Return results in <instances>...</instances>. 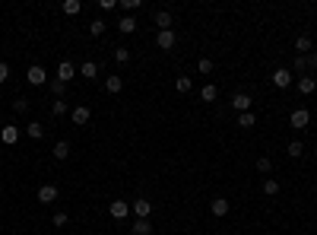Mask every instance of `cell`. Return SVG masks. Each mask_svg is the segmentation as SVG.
I'll return each mask as SVG.
<instances>
[{"instance_id":"cell-29","label":"cell","mask_w":317,"mask_h":235,"mask_svg":"<svg viewBox=\"0 0 317 235\" xmlns=\"http://www.w3.org/2000/svg\"><path fill=\"white\" fill-rule=\"evenodd\" d=\"M80 10H83L80 0H64V13H67V16H76Z\"/></svg>"},{"instance_id":"cell-2","label":"cell","mask_w":317,"mask_h":235,"mask_svg":"<svg viewBox=\"0 0 317 235\" xmlns=\"http://www.w3.org/2000/svg\"><path fill=\"white\" fill-rule=\"evenodd\" d=\"M289 124H292L295 130H305L308 124H311V111H308V108H295L292 118H289Z\"/></svg>"},{"instance_id":"cell-9","label":"cell","mask_w":317,"mask_h":235,"mask_svg":"<svg viewBox=\"0 0 317 235\" xmlns=\"http://www.w3.org/2000/svg\"><path fill=\"white\" fill-rule=\"evenodd\" d=\"M73 76H76V67L70 64V60H61V64H57V80H61V83H70Z\"/></svg>"},{"instance_id":"cell-1","label":"cell","mask_w":317,"mask_h":235,"mask_svg":"<svg viewBox=\"0 0 317 235\" xmlns=\"http://www.w3.org/2000/svg\"><path fill=\"white\" fill-rule=\"evenodd\" d=\"M25 80H29L32 86H48V73H45V67L32 64L29 70H25Z\"/></svg>"},{"instance_id":"cell-28","label":"cell","mask_w":317,"mask_h":235,"mask_svg":"<svg viewBox=\"0 0 317 235\" xmlns=\"http://www.w3.org/2000/svg\"><path fill=\"white\" fill-rule=\"evenodd\" d=\"M48 86H51V92H54V99H64V95H67V83H61V80H51Z\"/></svg>"},{"instance_id":"cell-13","label":"cell","mask_w":317,"mask_h":235,"mask_svg":"<svg viewBox=\"0 0 317 235\" xmlns=\"http://www.w3.org/2000/svg\"><path fill=\"white\" fill-rule=\"evenodd\" d=\"M152 22L159 25V32H165V29H171V13H168V10H156Z\"/></svg>"},{"instance_id":"cell-38","label":"cell","mask_w":317,"mask_h":235,"mask_svg":"<svg viewBox=\"0 0 317 235\" xmlns=\"http://www.w3.org/2000/svg\"><path fill=\"white\" fill-rule=\"evenodd\" d=\"M13 108H16V111H25V108H29V99H22V95H19V99L13 102Z\"/></svg>"},{"instance_id":"cell-21","label":"cell","mask_w":317,"mask_h":235,"mask_svg":"<svg viewBox=\"0 0 317 235\" xmlns=\"http://www.w3.org/2000/svg\"><path fill=\"white\" fill-rule=\"evenodd\" d=\"M254 124H257V115H254V111H244V115H238V127L251 130Z\"/></svg>"},{"instance_id":"cell-39","label":"cell","mask_w":317,"mask_h":235,"mask_svg":"<svg viewBox=\"0 0 317 235\" xmlns=\"http://www.w3.org/2000/svg\"><path fill=\"white\" fill-rule=\"evenodd\" d=\"M305 60H308V67H311V70H317V51H311Z\"/></svg>"},{"instance_id":"cell-24","label":"cell","mask_w":317,"mask_h":235,"mask_svg":"<svg viewBox=\"0 0 317 235\" xmlns=\"http://www.w3.org/2000/svg\"><path fill=\"white\" fill-rule=\"evenodd\" d=\"M286 153L292 156V159H302V156H305V146H302V140H292V143L286 146Z\"/></svg>"},{"instance_id":"cell-27","label":"cell","mask_w":317,"mask_h":235,"mask_svg":"<svg viewBox=\"0 0 317 235\" xmlns=\"http://www.w3.org/2000/svg\"><path fill=\"white\" fill-rule=\"evenodd\" d=\"M263 194H267V197H276V194H279V181H276V178H267V181H263Z\"/></svg>"},{"instance_id":"cell-19","label":"cell","mask_w":317,"mask_h":235,"mask_svg":"<svg viewBox=\"0 0 317 235\" xmlns=\"http://www.w3.org/2000/svg\"><path fill=\"white\" fill-rule=\"evenodd\" d=\"M25 134H29L32 140H41V137H45V127H41L38 121H29V124H25Z\"/></svg>"},{"instance_id":"cell-35","label":"cell","mask_w":317,"mask_h":235,"mask_svg":"<svg viewBox=\"0 0 317 235\" xmlns=\"http://www.w3.org/2000/svg\"><path fill=\"white\" fill-rule=\"evenodd\" d=\"M6 80H10V64L0 60V83H6Z\"/></svg>"},{"instance_id":"cell-5","label":"cell","mask_w":317,"mask_h":235,"mask_svg":"<svg viewBox=\"0 0 317 235\" xmlns=\"http://www.w3.org/2000/svg\"><path fill=\"white\" fill-rule=\"evenodd\" d=\"M89 118H92V111L86 108V105H76V108L70 111V121H73L76 127H86V124H89Z\"/></svg>"},{"instance_id":"cell-26","label":"cell","mask_w":317,"mask_h":235,"mask_svg":"<svg viewBox=\"0 0 317 235\" xmlns=\"http://www.w3.org/2000/svg\"><path fill=\"white\" fill-rule=\"evenodd\" d=\"M175 89H178V92H191V89H194V80H191V76H178V80H175Z\"/></svg>"},{"instance_id":"cell-22","label":"cell","mask_w":317,"mask_h":235,"mask_svg":"<svg viewBox=\"0 0 317 235\" xmlns=\"http://www.w3.org/2000/svg\"><path fill=\"white\" fill-rule=\"evenodd\" d=\"M133 235H152V223L149 220H136L133 223Z\"/></svg>"},{"instance_id":"cell-17","label":"cell","mask_w":317,"mask_h":235,"mask_svg":"<svg viewBox=\"0 0 317 235\" xmlns=\"http://www.w3.org/2000/svg\"><path fill=\"white\" fill-rule=\"evenodd\" d=\"M51 153H54V159H57V162H64L67 156H70V143H67V140H57V143H54V150H51Z\"/></svg>"},{"instance_id":"cell-36","label":"cell","mask_w":317,"mask_h":235,"mask_svg":"<svg viewBox=\"0 0 317 235\" xmlns=\"http://www.w3.org/2000/svg\"><path fill=\"white\" fill-rule=\"evenodd\" d=\"M197 67H200V73H210V70H212V60H210V57H203Z\"/></svg>"},{"instance_id":"cell-32","label":"cell","mask_w":317,"mask_h":235,"mask_svg":"<svg viewBox=\"0 0 317 235\" xmlns=\"http://www.w3.org/2000/svg\"><path fill=\"white\" fill-rule=\"evenodd\" d=\"M270 169H273V159H270V156H260V159H257V172H260V175H267Z\"/></svg>"},{"instance_id":"cell-7","label":"cell","mask_w":317,"mask_h":235,"mask_svg":"<svg viewBox=\"0 0 317 235\" xmlns=\"http://www.w3.org/2000/svg\"><path fill=\"white\" fill-rule=\"evenodd\" d=\"M175 41H178V35L171 29H165V32H156V45L162 48V51H171L175 48Z\"/></svg>"},{"instance_id":"cell-18","label":"cell","mask_w":317,"mask_h":235,"mask_svg":"<svg viewBox=\"0 0 317 235\" xmlns=\"http://www.w3.org/2000/svg\"><path fill=\"white\" fill-rule=\"evenodd\" d=\"M121 89H124V80H121V76H108V80H105V92L117 95Z\"/></svg>"},{"instance_id":"cell-37","label":"cell","mask_w":317,"mask_h":235,"mask_svg":"<svg viewBox=\"0 0 317 235\" xmlns=\"http://www.w3.org/2000/svg\"><path fill=\"white\" fill-rule=\"evenodd\" d=\"M292 67H295L298 73H305V70H308V60H305V57H295V64H292Z\"/></svg>"},{"instance_id":"cell-14","label":"cell","mask_w":317,"mask_h":235,"mask_svg":"<svg viewBox=\"0 0 317 235\" xmlns=\"http://www.w3.org/2000/svg\"><path fill=\"white\" fill-rule=\"evenodd\" d=\"M80 73H83V80H96V76H99V64H96V60H83Z\"/></svg>"},{"instance_id":"cell-25","label":"cell","mask_w":317,"mask_h":235,"mask_svg":"<svg viewBox=\"0 0 317 235\" xmlns=\"http://www.w3.org/2000/svg\"><path fill=\"white\" fill-rule=\"evenodd\" d=\"M67 111H70V108H67V102H64V99H54V102H51V115H54V118L67 115Z\"/></svg>"},{"instance_id":"cell-15","label":"cell","mask_w":317,"mask_h":235,"mask_svg":"<svg viewBox=\"0 0 317 235\" xmlns=\"http://www.w3.org/2000/svg\"><path fill=\"white\" fill-rule=\"evenodd\" d=\"M210 213H212V216H225V213H228V200H225V197H216V200L210 204Z\"/></svg>"},{"instance_id":"cell-10","label":"cell","mask_w":317,"mask_h":235,"mask_svg":"<svg viewBox=\"0 0 317 235\" xmlns=\"http://www.w3.org/2000/svg\"><path fill=\"white\" fill-rule=\"evenodd\" d=\"M57 194H61L57 185H41V188H38V200H41V204H54Z\"/></svg>"},{"instance_id":"cell-4","label":"cell","mask_w":317,"mask_h":235,"mask_svg":"<svg viewBox=\"0 0 317 235\" xmlns=\"http://www.w3.org/2000/svg\"><path fill=\"white\" fill-rule=\"evenodd\" d=\"M108 213H111V220H127L130 204H127V200H111V204H108Z\"/></svg>"},{"instance_id":"cell-20","label":"cell","mask_w":317,"mask_h":235,"mask_svg":"<svg viewBox=\"0 0 317 235\" xmlns=\"http://www.w3.org/2000/svg\"><path fill=\"white\" fill-rule=\"evenodd\" d=\"M117 29H121L124 35H133V32H136V19H133V16H124V19L117 22Z\"/></svg>"},{"instance_id":"cell-34","label":"cell","mask_w":317,"mask_h":235,"mask_svg":"<svg viewBox=\"0 0 317 235\" xmlns=\"http://www.w3.org/2000/svg\"><path fill=\"white\" fill-rule=\"evenodd\" d=\"M67 220H70V216H67L64 210H57V213H54V220H51V223H54L57 229H61V226H67Z\"/></svg>"},{"instance_id":"cell-6","label":"cell","mask_w":317,"mask_h":235,"mask_svg":"<svg viewBox=\"0 0 317 235\" xmlns=\"http://www.w3.org/2000/svg\"><path fill=\"white\" fill-rule=\"evenodd\" d=\"M130 210H133V216H136V220H149L152 204H149L146 197H140V200H133V207H130Z\"/></svg>"},{"instance_id":"cell-3","label":"cell","mask_w":317,"mask_h":235,"mask_svg":"<svg viewBox=\"0 0 317 235\" xmlns=\"http://www.w3.org/2000/svg\"><path fill=\"white\" fill-rule=\"evenodd\" d=\"M251 105H254V99L247 92H235L232 95V108L238 111V115H244V111H251Z\"/></svg>"},{"instance_id":"cell-12","label":"cell","mask_w":317,"mask_h":235,"mask_svg":"<svg viewBox=\"0 0 317 235\" xmlns=\"http://www.w3.org/2000/svg\"><path fill=\"white\" fill-rule=\"evenodd\" d=\"M0 140H3L6 146H13L16 140H19V127H16V124H6V127H0Z\"/></svg>"},{"instance_id":"cell-30","label":"cell","mask_w":317,"mask_h":235,"mask_svg":"<svg viewBox=\"0 0 317 235\" xmlns=\"http://www.w3.org/2000/svg\"><path fill=\"white\" fill-rule=\"evenodd\" d=\"M140 6H143V0H121V10L124 13H136Z\"/></svg>"},{"instance_id":"cell-31","label":"cell","mask_w":317,"mask_h":235,"mask_svg":"<svg viewBox=\"0 0 317 235\" xmlns=\"http://www.w3.org/2000/svg\"><path fill=\"white\" fill-rule=\"evenodd\" d=\"M105 29H108L105 19H92V22H89V32H92V35H105Z\"/></svg>"},{"instance_id":"cell-40","label":"cell","mask_w":317,"mask_h":235,"mask_svg":"<svg viewBox=\"0 0 317 235\" xmlns=\"http://www.w3.org/2000/svg\"><path fill=\"white\" fill-rule=\"evenodd\" d=\"M99 6H102V10H108V13H111L117 3H114V0H99Z\"/></svg>"},{"instance_id":"cell-23","label":"cell","mask_w":317,"mask_h":235,"mask_svg":"<svg viewBox=\"0 0 317 235\" xmlns=\"http://www.w3.org/2000/svg\"><path fill=\"white\" fill-rule=\"evenodd\" d=\"M216 95H219V89H216L212 83H207V86L200 89V99H203V102H216Z\"/></svg>"},{"instance_id":"cell-8","label":"cell","mask_w":317,"mask_h":235,"mask_svg":"<svg viewBox=\"0 0 317 235\" xmlns=\"http://www.w3.org/2000/svg\"><path fill=\"white\" fill-rule=\"evenodd\" d=\"M273 86H276V89H289V86H292V73H289L286 67L273 70Z\"/></svg>"},{"instance_id":"cell-33","label":"cell","mask_w":317,"mask_h":235,"mask_svg":"<svg viewBox=\"0 0 317 235\" xmlns=\"http://www.w3.org/2000/svg\"><path fill=\"white\" fill-rule=\"evenodd\" d=\"M114 60H117V64H127V60H130V48H114Z\"/></svg>"},{"instance_id":"cell-16","label":"cell","mask_w":317,"mask_h":235,"mask_svg":"<svg viewBox=\"0 0 317 235\" xmlns=\"http://www.w3.org/2000/svg\"><path fill=\"white\" fill-rule=\"evenodd\" d=\"M295 51H298V57H308V54H311V38H308V35H298V38H295Z\"/></svg>"},{"instance_id":"cell-11","label":"cell","mask_w":317,"mask_h":235,"mask_svg":"<svg viewBox=\"0 0 317 235\" xmlns=\"http://www.w3.org/2000/svg\"><path fill=\"white\" fill-rule=\"evenodd\" d=\"M314 89H317V76H311V73L298 76V92H302V95H311Z\"/></svg>"}]
</instances>
